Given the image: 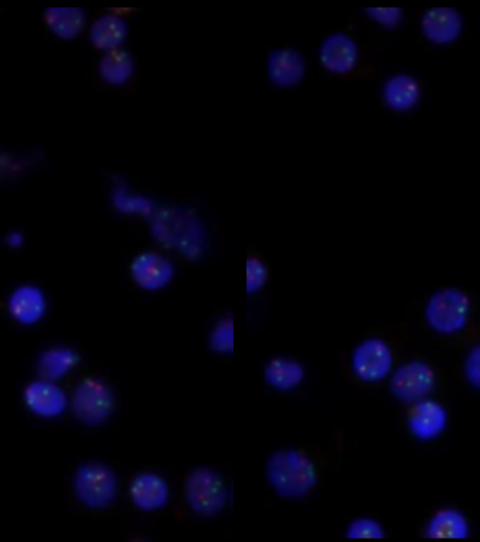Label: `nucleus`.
<instances>
[{
	"instance_id": "nucleus-1",
	"label": "nucleus",
	"mask_w": 480,
	"mask_h": 542,
	"mask_svg": "<svg viewBox=\"0 0 480 542\" xmlns=\"http://www.w3.org/2000/svg\"><path fill=\"white\" fill-rule=\"evenodd\" d=\"M151 232L164 249L177 250L186 260L205 254V230L190 208L162 206L151 215Z\"/></svg>"
},
{
	"instance_id": "nucleus-2",
	"label": "nucleus",
	"mask_w": 480,
	"mask_h": 542,
	"mask_svg": "<svg viewBox=\"0 0 480 542\" xmlns=\"http://www.w3.org/2000/svg\"><path fill=\"white\" fill-rule=\"evenodd\" d=\"M267 478L278 495L304 497L319 482L317 465L302 451H278L267 462Z\"/></svg>"
},
{
	"instance_id": "nucleus-3",
	"label": "nucleus",
	"mask_w": 480,
	"mask_h": 542,
	"mask_svg": "<svg viewBox=\"0 0 480 542\" xmlns=\"http://www.w3.org/2000/svg\"><path fill=\"white\" fill-rule=\"evenodd\" d=\"M74 493L87 508H109L118 495L115 471L105 463H83L74 475Z\"/></svg>"
},
{
	"instance_id": "nucleus-4",
	"label": "nucleus",
	"mask_w": 480,
	"mask_h": 542,
	"mask_svg": "<svg viewBox=\"0 0 480 542\" xmlns=\"http://www.w3.org/2000/svg\"><path fill=\"white\" fill-rule=\"evenodd\" d=\"M184 497L199 517H214L227 504L225 480L210 467H197L184 482Z\"/></svg>"
},
{
	"instance_id": "nucleus-5",
	"label": "nucleus",
	"mask_w": 480,
	"mask_h": 542,
	"mask_svg": "<svg viewBox=\"0 0 480 542\" xmlns=\"http://www.w3.org/2000/svg\"><path fill=\"white\" fill-rule=\"evenodd\" d=\"M115 410V394L111 386L98 379L87 377L72 392V412L87 427H98L111 418Z\"/></svg>"
},
{
	"instance_id": "nucleus-6",
	"label": "nucleus",
	"mask_w": 480,
	"mask_h": 542,
	"mask_svg": "<svg viewBox=\"0 0 480 542\" xmlns=\"http://www.w3.org/2000/svg\"><path fill=\"white\" fill-rule=\"evenodd\" d=\"M469 309H471V302H469L468 294L458 289H444L431 296L425 309V318H427V324L435 329L436 333L451 335L466 328Z\"/></svg>"
},
{
	"instance_id": "nucleus-7",
	"label": "nucleus",
	"mask_w": 480,
	"mask_h": 542,
	"mask_svg": "<svg viewBox=\"0 0 480 542\" xmlns=\"http://www.w3.org/2000/svg\"><path fill=\"white\" fill-rule=\"evenodd\" d=\"M435 383V372L427 362L412 361L394 372L390 392L403 403H416L433 392Z\"/></svg>"
},
{
	"instance_id": "nucleus-8",
	"label": "nucleus",
	"mask_w": 480,
	"mask_h": 542,
	"mask_svg": "<svg viewBox=\"0 0 480 542\" xmlns=\"http://www.w3.org/2000/svg\"><path fill=\"white\" fill-rule=\"evenodd\" d=\"M394 364L392 348L385 340L368 339L357 346L352 357L354 372L365 383L383 381Z\"/></svg>"
},
{
	"instance_id": "nucleus-9",
	"label": "nucleus",
	"mask_w": 480,
	"mask_h": 542,
	"mask_svg": "<svg viewBox=\"0 0 480 542\" xmlns=\"http://www.w3.org/2000/svg\"><path fill=\"white\" fill-rule=\"evenodd\" d=\"M422 34L429 43L436 46H449L457 43L464 30V19L455 8L435 6L425 10L420 19Z\"/></svg>"
},
{
	"instance_id": "nucleus-10",
	"label": "nucleus",
	"mask_w": 480,
	"mask_h": 542,
	"mask_svg": "<svg viewBox=\"0 0 480 542\" xmlns=\"http://www.w3.org/2000/svg\"><path fill=\"white\" fill-rule=\"evenodd\" d=\"M129 272L133 282L137 283L138 287L146 289V291H160L170 282L175 276L172 261L164 258L159 252H140L135 256V260L129 265Z\"/></svg>"
},
{
	"instance_id": "nucleus-11",
	"label": "nucleus",
	"mask_w": 480,
	"mask_h": 542,
	"mask_svg": "<svg viewBox=\"0 0 480 542\" xmlns=\"http://www.w3.org/2000/svg\"><path fill=\"white\" fill-rule=\"evenodd\" d=\"M319 61L330 74L346 76L359 63V46L348 34L328 35L320 45Z\"/></svg>"
},
{
	"instance_id": "nucleus-12",
	"label": "nucleus",
	"mask_w": 480,
	"mask_h": 542,
	"mask_svg": "<svg viewBox=\"0 0 480 542\" xmlns=\"http://www.w3.org/2000/svg\"><path fill=\"white\" fill-rule=\"evenodd\" d=\"M267 76L280 89L298 87L306 78V59L295 48H276L267 59Z\"/></svg>"
},
{
	"instance_id": "nucleus-13",
	"label": "nucleus",
	"mask_w": 480,
	"mask_h": 542,
	"mask_svg": "<svg viewBox=\"0 0 480 542\" xmlns=\"http://www.w3.org/2000/svg\"><path fill=\"white\" fill-rule=\"evenodd\" d=\"M24 403L39 418H58L67 408V396L52 381H35L24 388Z\"/></svg>"
},
{
	"instance_id": "nucleus-14",
	"label": "nucleus",
	"mask_w": 480,
	"mask_h": 542,
	"mask_svg": "<svg viewBox=\"0 0 480 542\" xmlns=\"http://www.w3.org/2000/svg\"><path fill=\"white\" fill-rule=\"evenodd\" d=\"M446 423V410L431 399L416 401L407 414L409 430L420 441L435 440L446 429Z\"/></svg>"
},
{
	"instance_id": "nucleus-15",
	"label": "nucleus",
	"mask_w": 480,
	"mask_h": 542,
	"mask_svg": "<svg viewBox=\"0 0 480 542\" xmlns=\"http://www.w3.org/2000/svg\"><path fill=\"white\" fill-rule=\"evenodd\" d=\"M129 495L133 504L142 511H157L168 504L170 498V487L166 480L157 473H138L131 486H129Z\"/></svg>"
},
{
	"instance_id": "nucleus-16",
	"label": "nucleus",
	"mask_w": 480,
	"mask_h": 542,
	"mask_svg": "<svg viewBox=\"0 0 480 542\" xmlns=\"http://www.w3.org/2000/svg\"><path fill=\"white\" fill-rule=\"evenodd\" d=\"M383 102L390 111L407 113L422 102V83L411 74H394L383 85Z\"/></svg>"
},
{
	"instance_id": "nucleus-17",
	"label": "nucleus",
	"mask_w": 480,
	"mask_h": 542,
	"mask_svg": "<svg viewBox=\"0 0 480 542\" xmlns=\"http://www.w3.org/2000/svg\"><path fill=\"white\" fill-rule=\"evenodd\" d=\"M8 311L15 322L23 326H34L45 317V294L35 285H21L10 296Z\"/></svg>"
},
{
	"instance_id": "nucleus-18",
	"label": "nucleus",
	"mask_w": 480,
	"mask_h": 542,
	"mask_svg": "<svg viewBox=\"0 0 480 542\" xmlns=\"http://www.w3.org/2000/svg\"><path fill=\"white\" fill-rule=\"evenodd\" d=\"M43 21L56 37L63 41H72L85 30L87 13L72 6H52L43 13Z\"/></svg>"
},
{
	"instance_id": "nucleus-19",
	"label": "nucleus",
	"mask_w": 480,
	"mask_h": 542,
	"mask_svg": "<svg viewBox=\"0 0 480 542\" xmlns=\"http://www.w3.org/2000/svg\"><path fill=\"white\" fill-rule=\"evenodd\" d=\"M89 37H91V43L96 50L109 52V50L120 48L127 37L126 21H124L118 13H105V15H100V17L91 24Z\"/></svg>"
},
{
	"instance_id": "nucleus-20",
	"label": "nucleus",
	"mask_w": 480,
	"mask_h": 542,
	"mask_svg": "<svg viewBox=\"0 0 480 542\" xmlns=\"http://www.w3.org/2000/svg\"><path fill=\"white\" fill-rule=\"evenodd\" d=\"M98 74L107 85L124 87L135 76V59L124 48L109 50L98 63Z\"/></svg>"
},
{
	"instance_id": "nucleus-21",
	"label": "nucleus",
	"mask_w": 480,
	"mask_h": 542,
	"mask_svg": "<svg viewBox=\"0 0 480 542\" xmlns=\"http://www.w3.org/2000/svg\"><path fill=\"white\" fill-rule=\"evenodd\" d=\"M468 535V520L457 509H440L427 526L431 539H466Z\"/></svg>"
},
{
	"instance_id": "nucleus-22",
	"label": "nucleus",
	"mask_w": 480,
	"mask_h": 542,
	"mask_svg": "<svg viewBox=\"0 0 480 542\" xmlns=\"http://www.w3.org/2000/svg\"><path fill=\"white\" fill-rule=\"evenodd\" d=\"M80 362V355L67 346H54L43 351L39 359V373L46 381H58Z\"/></svg>"
},
{
	"instance_id": "nucleus-23",
	"label": "nucleus",
	"mask_w": 480,
	"mask_h": 542,
	"mask_svg": "<svg viewBox=\"0 0 480 542\" xmlns=\"http://www.w3.org/2000/svg\"><path fill=\"white\" fill-rule=\"evenodd\" d=\"M304 368L302 364L291 359H273L265 366V379L276 390H293L304 381Z\"/></svg>"
},
{
	"instance_id": "nucleus-24",
	"label": "nucleus",
	"mask_w": 480,
	"mask_h": 542,
	"mask_svg": "<svg viewBox=\"0 0 480 542\" xmlns=\"http://www.w3.org/2000/svg\"><path fill=\"white\" fill-rule=\"evenodd\" d=\"M113 206L122 214L144 215L149 217L155 214L157 206L155 203L140 193L131 192V188L127 186L122 179H115V188H113Z\"/></svg>"
},
{
	"instance_id": "nucleus-25",
	"label": "nucleus",
	"mask_w": 480,
	"mask_h": 542,
	"mask_svg": "<svg viewBox=\"0 0 480 542\" xmlns=\"http://www.w3.org/2000/svg\"><path fill=\"white\" fill-rule=\"evenodd\" d=\"M210 350L221 353V355H230L234 351V320L232 315L218 320V324L210 333Z\"/></svg>"
},
{
	"instance_id": "nucleus-26",
	"label": "nucleus",
	"mask_w": 480,
	"mask_h": 542,
	"mask_svg": "<svg viewBox=\"0 0 480 542\" xmlns=\"http://www.w3.org/2000/svg\"><path fill=\"white\" fill-rule=\"evenodd\" d=\"M365 13L370 21H374L387 30H396L403 21V10L398 6H372V8H366Z\"/></svg>"
},
{
	"instance_id": "nucleus-27",
	"label": "nucleus",
	"mask_w": 480,
	"mask_h": 542,
	"mask_svg": "<svg viewBox=\"0 0 480 542\" xmlns=\"http://www.w3.org/2000/svg\"><path fill=\"white\" fill-rule=\"evenodd\" d=\"M346 537H350V539H383L385 531L376 520L357 519L348 526Z\"/></svg>"
},
{
	"instance_id": "nucleus-28",
	"label": "nucleus",
	"mask_w": 480,
	"mask_h": 542,
	"mask_svg": "<svg viewBox=\"0 0 480 542\" xmlns=\"http://www.w3.org/2000/svg\"><path fill=\"white\" fill-rule=\"evenodd\" d=\"M267 278H269V272H267L265 263L260 258L251 256L247 260V293L252 294L260 291L267 283Z\"/></svg>"
},
{
	"instance_id": "nucleus-29",
	"label": "nucleus",
	"mask_w": 480,
	"mask_h": 542,
	"mask_svg": "<svg viewBox=\"0 0 480 542\" xmlns=\"http://www.w3.org/2000/svg\"><path fill=\"white\" fill-rule=\"evenodd\" d=\"M464 375L471 386L480 390V344L469 351L466 362H464Z\"/></svg>"
},
{
	"instance_id": "nucleus-30",
	"label": "nucleus",
	"mask_w": 480,
	"mask_h": 542,
	"mask_svg": "<svg viewBox=\"0 0 480 542\" xmlns=\"http://www.w3.org/2000/svg\"><path fill=\"white\" fill-rule=\"evenodd\" d=\"M8 241H10L12 245H15V247H19V245H21V241H23V236H21L19 232H13V234H10Z\"/></svg>"
}]
</instances>
